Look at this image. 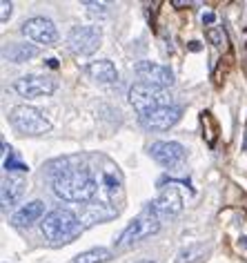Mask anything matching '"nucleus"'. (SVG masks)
<instances>
[{
    "instance_id": "nucleus-26",
    "label": "nucleus",
    "mask_w": 247,
    "mask_h": 263,
    "mask_svg": "<svg viewBox=\"0 0 247 263\" xmlns=\"http://www.w3.org/2000/svg\"><path fill=\"white\" fill-rule=\"evenodd\" d=\"M190 49H192V51H198V49H200V43H196V41L190 43Z\"/></svg>"
},
{
    "instance_id": "nucleus-16",
    "label": "nucleus",
    "mask_w": 247,
    "mask_h": 263,
    "mask_svg": "<svg viewBox=\"0 0 247 263\" xmlns=\"http://www.w3.org/2000/svg\"><path fill=\"white\" fill-rule=\"evenodd\" d=\"M45 214V203L43 201H31L27 205H23L14 214V226H31Z\"/></svg>"
},
{
    "instance_id": "nucleus-9",
    "label": "nucleus",
    "mask_w": 247,
    "mask_h": 263,
    "mask_svg": "<svg viewBox=\"0 0 247 263\" xmlns=\"http://www.w3.org/2000/svg\"><path fill=\"white\" fill-rule=\"evenodd\" d=\"M23 36L36 41L38 45H54L58 41V29L56 25L49 21V18H43V16H34L29 21L23 23Z\"/></svg>"
},
{
    "instance_id": "nucleus-19",
    "label": "nucleus",
    "mask_w": 247,
    "mask_h": 263,
    "mask_svg": "<svg viewBox=\"0 0 247 263\" xmlns=\"http://www.w3.org/2000/svg\"><path fill=\"white\" fill-rule=\"evenodd\" d=\"M205 38L216 49H225V45H227V36H225V29L223 27H210V29L205 31Z\"/></svg>"
},
{
    "instance_id": "nucleus-20",
    "label": "nucleus",
    "mask_w": 247,
    "mask_h": 263,
    "mask_svg": "<svg viewBox=\"0 0 247 263\" xmlns=\"http://www.w3.org/2000/svg\"><path fill=\"white\" fill-rule=\"evenodd\" d=\"M5 170H9V172H27L29 167L16 154H9V159H5Z\"/></svg>"
},
{
    "instance_id": "nucleus-2",
    "label": "nucleus",
    "mask_w": 247,
    "mask_h": 263,
    "mask_svg": "<svg viewBox=\"0 0 247 263\" xmlns=\"http://www.w3.org/2000/svg\"><path fill=\"white\" fill-rule=\"evenodd\" d=\"M43 234L47 236L51 243H69L80 234V221L74 212L69 210H54L43 219L40 223Z\"/></svg>"
},
{
    "instance_id": "nucleus-13",
    "label": "nucleus",
    "mask_w": 247,
    "mask_h": 263,
    "mask_svg": "<svg viewBox=\"0 0 247 263\" xmlns=\"http://www.w3.org/2000/svg\"><path fill=\"white\" fill-rule=\"evenodd\" d=\"M34 56H38V47L27 45V43H9L3 47V58L9 63H16V65L27 63Z\"/></svg>"
},
{
    "instance_id": "nucleus-21",
    "label": "nucleus",
    "mask_w": 247,
    "mask_h": 263,
    "mask_svg": "<svg viewBox=\"0 0 247 263\" xmlns=\"http://www.w3.org/2000/svg\"><path fill=\"white\" fill-rule=\"evenodd\" d=\"M83 7H87L89 11H94V14H105V11H107L105 3H89V0H85V3H83Z\"/></svg>"
},
{
    "instance_id": "nucleus-5",
    "label": "nucleus",
    "mask_w": 247,
    "mask_h": 263,
    "mask_svg": "<svg viewBox=\"0 0 247 263\" xmlns=\"http://www.w3.org/2000/svg\"><path fill=\"white\" fill-rule=\"evenodd\" d=\"M158 230H160V219L154 212L145 210L140 216H136V219L129 223L125 230H122V234L118 236L116 246L118 248H129V246H134V243H138L142 239H147V236L156 234Z\"/></svg>"
},
{
    "instance_id": "nucleus-3",
    "label": "nucleus",
    "mask_w": 247,
    "mask_h": 263,
    "mask_svg": "<svg viewBox=\"0 0 247 263\" xmlns=\"http://www.w3.org/2000/svg\"><path fill=\"white\" fill-rule=\"evenodd\" d=\"M129 103L132 107L138 111V116H145L149 111L158 109V107H167L172 105V96L167 89L162 87H154V85H145V83H136L129 89Z\"/></svg>"
},
{
    "instance_id": "nucleus-25",
    "label": "nucleus",
    "mask_w": 247,
    "mask_h": 263,
    "mask_svg": "<svg viewBox=\"0 0 247 263\" xmlns=\"http://www.w3.org/2000/svg\"><path fill=\"white\" fill-rule=\"evenodd\" d=\"M174 7H187V5H190V3H185V0H174Z\"/></svg>"
},
{
    "instance_id": "nucleus-8",
    "label": "nucleus",
    "mask_w": 247,
    "mask_h": 263,
    "mask_svg": "<svg viewBox=\"0 0 247 263\" xmlns=\"http://www.w3.org/2000/svg\"><path fill=\"white\" fill-rule=\"evenodd\" d=\"M14 89L20 94L23 98H40V96H49L56 91V83L49 76H38V74H29L23 76L14 83Z\"/></svg>"
},
{
    "instance_id": "nucleus-7",
    "label": "nucleus",
    "mask_w": 247,
    "mask_h": 263,
    "mask_svg": "<svg viewBox=\"0 0 247 263\" xmlns=\"http://www.w3.org/2000/svg\"><path fill=\"white\" fill-rule=\"evenodd\" d=\"M134 71H136V76L140 78V83H145V85H154V87H162V89L174 85V74L165 65H158L152 61H140V63H136Z\"/></svg>"
},
{
    "instance_id": "nucleus-23",
    "label": "nucleus",
    "mask_w": 247,
    "mask_h": 263,
    "mask_svg": "<svg viewBox=\"0 0 247 263\" xmlns=\"http://www.w3.org/2000/svg\"><path fill=\"white\" fill-rule=\"evenodd\" d=\"M214 21H216V16H214L212 11H207V14H203V23H205V25H212Z\"/></svg>"
},
{
    "instance_id": "nucleus-1",
    "label": "nucleus",
    "mask_w": 247,
    "mask_h": 263,
    "mask_svg": "<svg viewBox=\"0 0 247 263\" xmlns=\"http://www.w3.org/2000/svg\"><path fill=\"white\" fill-rule=\"evenodd\" d=\"M98 190V183L85 167H67L54 176V194L69 203L92 201Z\"/></svg>"
},
{
    "instance_id": "nucleus-10",
    "label": "nucleus",
    "mask_w": 247,
    "mask_h": 263,
    "mask_svg": "<svg viewBox=\"0 0 247 263\" xmlns=\"http://www.w3.org/2000/svg\"><path fill=\"white\" fill-rule=\"evenodd\" d=\"M180 116H183V107H178V105H167V107H158L145 116H140V125L147 129L165 132V129L174 127V125L180 121Z\"/></svg>"
},
{
    "instance_id": "nucleus-4",
    "label": "nucleus",
    "mask_w": 247,
    "mask_h": 263,
    "mask_svg": "<svg viewBox=\"0 0 247 263\" xmlns=\"http://www.w3.org/2000/svg\"><path fill=\"white\" fill-rule=\"evenodd\" d=\"M9 123L20 134H29V136H40L51 129V123L45 118L43 111L36 107H29V105H16L9 111Z\"/></svg>"
},
{
    "instance_id": "nucleus-18",
    "label": "nucleus",
    "mask_w": 247,
    "mask_h": 263,
    "mask_svg": "<svg viewBox=\"0 0 247 263\" xmlns=\"http://www.w3.org/2000/svg\"><path fill=\"white\" fill-rule=\"evenodd\" d=\"M203 252H205V246H200V243H196V246H190V248H185L183 252L176 256V263H194V261L200 259V254H203Z\"/></svg>"
},
{
    "instance_id": "nucleus-29",
    "label": "nucleus",
    "mask_w": 247,
    "mask_h": 263,
    "mask_svg": "<svg viewBox=\"0 0 247 263\" xmlns=\"http://www.w3.org/2000/svg\"><path fill=\"white\" fill-rule=\"evenodd\" d=\"M138 263H154V261H138Z\"/></svg>"
},
{
    "instance_id": "nucleus-17",
    "label": "nucleus",
    "mask_w": 247,
    "mask_h": 263,
    "mask_svg": "<svg viewBox=\"0 0 247 263\" xmlns=\"http://www.w3.org/2000/svg\"><path fill=\"white\" fill-rule=\"evenodd\" d=\"M112 259V252L107 248H92L87 252H80L74 259V263H105Z\"/></svg>"
},
{
    "instance_id": "nucleus-27",
    "label": "nucleus",
    "mask_w": 247,
    "mask_h": 263,
    "mask_svg": "<svg viewBox=\"0 0 247 263\" xmlns=\"http://www.w3.org/2000/svg\"><path fill=\"white\" fill-rule=\"evenodd\" d=\"M240 246L247 248V236H243V239H240Z\"/></svg>"
},
{
    "instance_id": "nucleus-11",
    "label": "nucleus",
    "mask_w": 247,
    "mask_h": 263,
    "mask_svg": "<svg viewBox=\"0 0 247 263\" xmlns=\"http://www.w3.org/2000/svg\"><path fill=\"white\" fill-rule=\"evenodd\" d=\"M149 154L156 163H160L162 167H176L178 163L185 161V147L176 141H156L149 147Z\"/></svg>"
},
{
    "instance_id": "nucleus-24",
    "label": "nucleus",
    "mask_w": 247,
    "mask_h": 263,
    "mask_svg": "<svg viewBox=\"0 0 247 263\" xmlns=\"http://www.w3.org/2000/svg\"><path fill=\"white\" fill-rule=\"evenodd\" d=\"M45 63H47V67H49V69H56V67H58V61H56V58H47Z\"/></svg>"
},
{
    "instance_id": "nucleus-15",
    "label": "nucleus",
    "mask_w": 247,
    "mask_h": 263,
    "mask_svg": "<svg viewBox=\"0 0 247 263\" xmlns=\"http://www.w3.org/2000/svg\"><path fill=\"white\" fill-rule=\"evenodd\" d=\"M87 74L92 76L94 81H98V83H114V81H118V71H116L114 63L107 61V58L89 63L87 65Z\"/></svg>"
},
{
    "instance_id": "nucleus-6",
    "label": "nucleus",
    "mask_w": 247,
    "mask_h": 263,
    "mask_svg": "<svg viewBox=\"0 0 247 263\" xmlns=\"http://www.w3.org/2000/svg\"><path fill=\"white\" fill-rule=\"evenodd\" d=\"M102 43V31L94 25H85V27H74L67 34V47L71 54L76 56H89L100 47Z\"/></svg>"
},
{
    "instance_id": "nucleus-12",
    "label": "nucleus",
    "mask_w": 247,
    "mask_h": 263,
    "mask_svg": "<svg viewBox=\"0 0 247 263\" xmlns=\"http://www.w3.org/2000/svg\"><path fill=\"white\" fill-rule=\"evenodd\" d=\"M149 212H154L156 216H174L183 210V199L176 187H167L165 192H160V196L154 203H149Z\"/></svg>"
},
{
    "instance_id": "nucleus-14",
    "label": "nucleus",
    "mask_w": 247,
    "mask_h": 263,
    "mask_svg": "<svg viewBox=\"0 0 247 263\" xmlns=\"http://www.w3.org/2000/svg\"><path fill=\"white\" fill-rule=\"evenodd\" d=\"M25 192V181L20 176H9L3 181V190H0V199H3V208L16 205Z\"/></svg>"
},
{
    "instance_id": "nucleus-28",
    "label": "nucleus",
    "mask_w": 247,
    "mask_h": 263,
    "mask_svg": "<svg viewBox=\"0 0 247 263\" xmlns=\"http://www.w3.org/2000/svg\"><path fill=\"white\" fill-rule=\"evenodd\" d=\"M243 149H245V152H247V136H245V143H243Z\"/></svg>"
},
{
    "instance_id": "nucleus-22",
    "label": "nucleus",
    "mask_w": 247,
    "mask_h": 263,
    "mask_svg": "<svg viewBox=\"0 0 247 263\" xmlns=\"http://www.w3.org/2000/svg\"><path fill=\"white\" fill-rule=\"evenodd\" d=\"M0 9H3V14H0V21L7 23L9 16H11V9H14V5H11L9 0H3V3H0Z\"/></svg>"
}]
</instances>
